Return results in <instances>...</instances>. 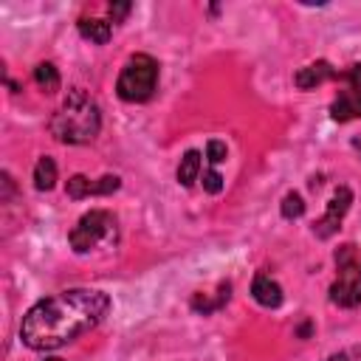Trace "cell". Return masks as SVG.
<instances>
[{"mask_svg":"<svg viewBox=\"0 0 361 361\" xmlns=\"http://www.w3.org/2000/svg\"><path fill=\"white\" fill-rule=\"evenodd\" d=\"M203 189H206L209 195H217V192L223 189V178H220V172H214V169L203 172Z\"/></svg>","mask_w":361,"mask_h":361,"instance_id":"obj_18","label":"cell"},{"mask_svg":"<svg viewBox=\"0 0 361 361\" xmlns=\"http://www.w3.org/2000/svg\"><path fill=\"white\" fill-rule=\"evenodd\" d=\"M305 214V200H302V195L299 192H288L285 197H282V217L285 220H296V217H302Z\"/></svg>","mask_w":361,"mask_h":361,"instance_id":"obj_16","label":"cell"},{"mask_svg":"<svg viewBox=\"0 0 361 361\" xmlns=\"http://www.w3.org/2000/svg\"><path fill=\"white\" fill-rule=\"evenodd\" d=\"M118 186H121V180L116 175H104L99 180H90L85 175H73V178H68L65 192H68V197L82 200V197H90V195H113Z\"/></svg>","mask_w":361,"mask_h":361,"instance_id":"obj_8","label":"cell"},{"mask_svg":"<svg viewBox=\"0 0 361 361\" xmlns=\"http://www.w3.org/2000/svg\"><path fill=\"white\" fill-rule=\"evenodd\" d=\"M251 296H254L257 305H262V307H268V310H274V307L282 305V288H279V282H274L265 271H259V274L254 276V282H251Z\"/></svg>","mask_w":361,"mask_h":361,"instance_id":"obj_10","label":"cell"},{"mask_svg":"<svg viewBox=\"0 0 361 361\" xmlns=\"http://www.w3.org/2000/svg\"><path fill=\"white\" fill-rule=\"evenodd\" d=\"M34 82L42 93H56L59 90V71L54 62H39L34 68Z\"/></svg>","mask_w":361,"mask_h":361,"instance_id":"obj_13","label":"cell"},{"mask_svg":"<svg viewBox=\"0 0 361 361\" xmlns=\"http://www.w3.org/2000/svg\"><path fill=\"white\" fill-rule=\"evenodd\" d=\"M107 14H110V23H121L130 14V3H110L107 6Z\"/></svg>","mask_w":361,"mask_h":361,"instance_id":"obj_19","label":"cell"},{"mask_svg":"<svg viewBox=\"0 0 361 361\" xmlns=\"http://www.w3.org/2000/svg\"><path fill=\"white\" fill-rule=\"evenodd\" d=\"M54 183H56V164H54V158L42 155L34 166V186L39 192H48V189H54Z\"/></svg>","mask_w":361,"mask_h":361,"instance_id":"obj_14","label":"cell"},{"mask_svg":"<svg viewBox=\"0 0 361 361\" xmlns=\"http://www.w3.org/2000/svg\"><path fill=\"white\" fill-rule=\"evenodd\" d=\"M353 147H355V149L361 152V135H355V138H353Z\"/></svg>","mask_w":361,"mask_h":361,"instance_id":"obj_21","label":"cell"},{"mask_svg":"<svg viewBox=\"0 0 361 361\" xmlns=\"http://www.w3.org/2000/svg\"><path fill=\"white\" fill-rule=\"evenodd\" d=\"M110 310V299L102 290L71 288L39 299L20 324V338L31 350H56L93 330L104 313Z\"/></svg>","mask_w":361,"mask_h":361,"instance_id":"obj_1","label":"cell"},{"mask_svg":"<svg viewBox=\"0 0 361 361\" xmlns=\"http://www.w3.org/2000/svg\"><path fill=\"white\" fill-rule=\"evenodd\" d=\"M155 87H158V62L149 54H133L124 62L118 82H116L118 99L130 102V104H141V102L152 99Z\"/></svg>","mask_w":361,"mask_h":361,"instance_id":"obj_3","label":"cell"},{"mask_svg":"<svg viewBox=\"0 0 361 361\" xmlns=\"http://www.w3.org/2000/svg\"><path fill=\"white\" fill-rule=\"evenodd\" d=\"M226 144L223 141H217V138H212L209 144H206V158H209V164L214 166V164H223L226 161Z\"/></svg>","mask_w":361,"mask_h":361,"instance_id":"obj_17","label":"cell"},{"mask_svg":"<svg viewBox=\"0 0 361 361\" xmlns=\"http://www.w3.org/2000/svg\"><path fill=\"white\" fill-rule=\"evenodd\" d=\"M200 152L197 149H189V152H183V158H180V164H178V172H175V178H178V183L180 186H192L195 180H197V175H200Z\"/></svg>","mask_w":361,"mask_h":361,"instance_id":"obj_12","label":"cell"},{"mask_svg":"<svg viewBox=\"0 0 361 361\" xmlns=\"http://www.w3.org/2000/svg\"><path fill=\"white\" fill-rule=\"evenodd\" d=\"M330 79H338V71H336L330 62H324V59L299 68L296 76H293L296 87H302V90H313V87H319V85H324V82H330Z\"/></svg>","mask_w":361,"mask_h":361,"instance_id":"obj_9","label":"cell"},{"mask_svg":"<svg viewBox=\"0 0 361 361\" xmlns=\"http://www.w3.org/2000/svg\"><path fill=\"white\" fill-rule=\"evenodd\" d=\"M324 361H361V358H355L353 353H336V355H330V358H324Z\"/></svg>","mask_w":361,"mask_h":361,"instance_id":"obj_20","label":"cell"},{"mask_svg":"<svg viewBox=\"0 0 361 361\" xmlns=\"http://www.w3.org/2000/svg\"><path fill=\"white\" fill-rule=\"evenodd\" d=\"M99 127H102L99 104L82 87L68 90L65 102L59 104V110L48 121L51 135L62 144H87L99 135Z\"/></svg>","mask_w":361,"mask_h":361,"instance_id":"obj_2","label":"cell"},{"mask_svg":"<svg viewBox=\"0 0 361 361\" xmlns=\"http://www.w3.org/2000/svg\"><path fill=\"white\" fill-rule=\"evenodd\" d=\"M350 203H353V192H350L347 186H338V189L333 192L330 203H327V212H324V214H322V220L313 226V234H316L319 240L333 237V234L338 231V226H341L344 214L350 212Z\"/></svg>","mask_w":361,"mask_h":361,"instance_id":"obj_7","label":"cell"},{"mask_svg":"<svg viewBox=\"0 0 361 361\" xmlns=\"http://www.w3.org/2000/svg\"><path fill=\"white\" fill-rule=\"evenodd\" d=\"M336 279L330 285V302L338 307L361 305V248L344 243L336 248Z\"/></svg>","mask_w":361,"mask_h":361,"instance_id":"obj_4","label":"cell"},{"mask_svg":"<svg viewBox=\"0 0 361 361\" xmlns=\"http://www.w3.org/2000/svg\"><path fill=\"white\" fill-rule=\"evenodd\" d=\"M228 290H231V285H228L217 299H209V296H203V293H195V296H192V310H197V313L209 316L212 310H217V307H223V305L228 302Z\"/></svg>","mask_w":361,"mask_h":361,"instance_id":"obj_15","label":"cell"},{"mask_svg":"<svg viewBox=\"0 0 361 361\" xmlns=\"http://www.w3.org/2000/svg\"><path fill=\"white\" fill-rule=\"evenodd\" d=\"M341 90L330 104V116L336 121H353L361 118V65H350L347 71H338Z\"/></svg>","mask_w":361,"mask_h":361,"instance_id":"obj_6","label":"cell"},{"mask_svg":"<svg viewBox=\"0 0 361 361\" xmlns=\"http://www.w3.org/2000/svg\"><path fill=\"white\" fill-rule=\"evenodd\" d=\"M116 234H118L116 217H113L110 212H104V209H90V212L82 214L79 223L71 228L68 243H71V248H73L76 254H87V251H93V248H99V245L116 243Z\"/></svg>","mask_w":361,"mask_h":361,"instance_id":"obj_5","label":"cell"},{"mask_svg":"<svg viewBox=\"0 0 361 361\" xmlns=\"http://www.w3.org/2000/svg\"><path fill=\"white\" fill-rule=\"evenodd\" d=\"M48 361H62V358H48Z\"/></svg>","mask_w":361,"mask_h":361,"instance_id":"obj_22","label":"cell"},{"mask_svg":"<svg viewBox=\"0 0 361 361\" xmlns=\"http://www.w3.org/2000/svg\"><path fill=\"white\" fill-rule=\"evenodd\" d=\"M79 34L96 45H104L113 34V23L110 20H99V17H82L79 20Z\"/></svg>","mask_w":361,"mask_h":361,"instance_id":"obj_11","label":"cell"}]
</instances>
